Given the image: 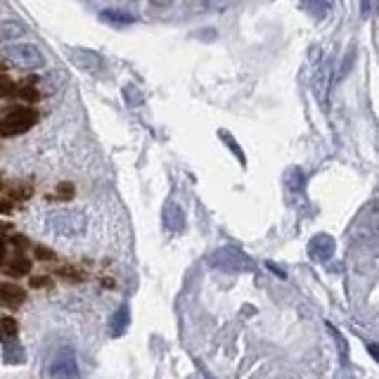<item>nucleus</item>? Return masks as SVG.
Returning <instances> with one entry per match:
<instances>
[{
    "label": "nucleus",
    "mask_w": 379,
    "mask_h": 379,
    "mask_svg": "<svg viewBox=\"0 0 379 379\" xmlns=\"http://www.w3.org/2000/svg\"><path fill=\"white\" fill-rule=\"evenodd\" d=\"M45 225L57 237H81L88 228V218L81 209H57L47 214Z\"/></svg>",
    "instance_id": "obj_1"
},
{
    "label": "nucleus",
    "mask_w": 379,
    "mask_h": 379,
    "mask_svg": "<svg viewBox=\"0 0 379 379\" xmlns=\"http://www.w3.org/2000/svg\"><path fill=\"white\" fill-rule=\"evenodd\" d=\"M0 344H3V358L10 365L24 363V348L20 344V327L15 318H3L0 320Z\"/></svg>",
    "instance_id": "obj_2"
},
{
    "label": "nucleus",
    "mask_w": 379,
    "mask_h": 379,
    "mask_svg": "<svg viewBox=\"0 0 379 379\" xmlns=\"http://www.w3.org/2000/svg\"><path fill=\"white\" fill-rule=\"evenodd\" d=\"M5 57L20 69H40L45 64L43 52H40L38 45H34V43H8V47H5Z\"/></svg>",
    "instance_id": "obj_3"
},
{
    "label": "nucleus",
    "mask_w": 379,
    "mask_h": 379,
    "mask_svg": "<svg viewBox=\"0 0 379 379\" xmlns=\"http://www.w3.org/2000/svg\"><path fill=\"white\" fill-rule=\"evenodd\" d=\"M38 121V114H36L31 107H17L5 114L0 119V133L3 135H20L24 131H29L31 126Z\"/></svg>",
    "instance_id": "obj_4"
},
{
    "label": "nucleus",
    "mask_w": 379,
    "mask_h": 379,
    "mask_svg": "<svg viewBox=\"0 0 379 379\" xmlns=\"http://www.w3.org/2000/svg\"><path fill=\"white\" fill-rule=\"evenodd\" d=\"M211 266L218 270H230V273H239V270H249L251 261L242 251L232 249V246H223L216 254H211Z\"/></svg>",
    "instance_id": "obj_5"
},
{
    "label": "nucleus",
    "mask_w": 379,
    "mask_h": 379,
    "mask_svg": "<svg viewBox=\"0 0 379 379\" xmlns=\"http://www.w3.org/2000/svg\"><path fill=\"white\" fill-rule=\"evenodd\" d=\"M50 377L52 379H78L81 377L76 353L69 351V348H62V351L55 356V360L50 363Z\"/></svg>",
    "instance_id": "obj_6"
},
{
    "label": "nucleus",
    "mask_w": 379,
    "mask_h": 379,
    "mask_svg": "<svg viewBox=\"0 0 379 379\" xmlns=\"http://www.w3.org/2000/svg\"><path fill=\"white\" fill-rule=\"evenodd\" d=\"M69 62L81 71H98L102 69V57L95 50H83V47H71L67 52Z\"/></svg>",
    "instance_id": "obj_7"
},
{
    "label": "nucleus",
    "mask_w": 379,
    "mask_h": 379,
    "mask_svg": "<svg viewBox=\"0 0 379 379\" xmlns=\"http://www.w3.org/2000/svg\"><path fill=\"white\" fill-rule=\"evenodd\" d=\"M309 254L315 261H327L334 254V239L329 235H315L309 244Z\"/></svg>",
    "instance_id": "obj_8"
},
{
    "label": "nucleus",
    "mask_w": 379,
    "mask_h": 379,
    "mask_svg": "<svg viewBox=\"0 0 379 379\" xmlns=\"http://www.w3.org/2000/svg\"><path fill=\"white\" fill-rule=\"evenodd\" d=\"M161 218H164V225L171 232H180L185 228V214L176 202H166L164 211H161Z\"/></svg>",
    "instance_id": "obj_9"
},
{
    "label": "nucleus",
    "mask_w": 379,
    "mask_h": 379,
    "mask_svg": "<svg viewBox=\"0 0 379 379\" xmlns=\"http://www.w3.org/2000/svg\"><path fill=\"white\" fill-rule=\"evenodd\" d=\"M126 329H128V306H119V311L112 315L110 320V334L112 336H121L126 334Z\"/></svg>",
    "instance_id": "obj_10"
},
{
    "label": "nucleus",
    "mask_w": 379,
    "mask_h": 379,
    "mask_svg": "<svg viewBox=\"0 0 379 379\" xmlns=\"http://www.w3.org/2000/svg\"><path fill=\"white\" fill-rule=\"evenodd\" d=\"M27 294H24L22 287L17 285H0V302L5 306H22Z\"/></svg>",
    "instance_id": "obj_11"
},
{
    "label": "nucleus",
    "mask_w": 379,
    "mask_h": 379,
    "mask_svg": "<svg viewBox=\"0 0 379 379\" xmlns=\"http://www.w3.org/2000/svg\"><path fill=\"white\" fill-rule=\"evenodd\" d=\"M22 36H24V27L20 22H3L0 24V38L12 40V43H15V40L22 38Z\"/></svg>",
    "instance_id": "obj_12"
},
{
    "label": "nucleus",
    "mask_w": 379,
    "mask_h": 379,
    "mask_svg": "<svg viewBox=\"0 0 379 379\" xmlns=\"http://www.w3.org/2000/svg\"><path fill=\"white\" fill-rule=\"evenodd\" d=\"M102 20L112 22V24H131L133 22V17L126 15V12H121V10H105L102 12Z\"/></svg>",
    "instance_id": "obj_13"
},
{
    "label": "nucleus",
    "mask_w": 379,
    "mask_h": 379,
    "mask_svg": "<svg viewBox=\"0 0 379 379\" xmlns=\"http://www.w3.org/2000/svg\"><path fill=\"white\" fill-rule=\"evenodd\" d=\"M8 273H10V275H24V273H29V261H24V258H17V261L10 263Z\"/></svg>",
    "instance_id": "obj_14"
},
{
    "label": "nucleus",
    "mask_w": 379,
    "mask_h": 379,
    "mask_svg": "<svg viewBox=\"0 0 379 379\" xmlns=\"http://www.w3.org/2000/svg\"><path fill=\"white\" fill-rule=\"evenodd\" d=\"M218 135H221V138H223V140L228 142V147H230V149H232V152H235V154H237V159H239V161H244V154H242V149H239L237 145H235V140H232V138H230V133H225V131H221V133H218Z\"/></svg>",
    "instance_id": "obj_15"
},
{
    "label": "nucleus",
    "mask_w": 379,
    "mask_h": 379,
    "mask_svg": "<svg viewBox=\"0 0 379 379\" xmlns=\"http://www.w3.org/2000/svg\"><path fill=\"white\" fill-rule=\"evenodd\" d=\"M304 3L309 5L315 15H325V12H327V3H325V0H304Z\"/></svg>",
    "instance_id": "obj_16"
},
{
    "label": "nucleus",
    "mask_w": 379,
    "mask_h": 379,
    "mask_svg": "<svg viewBox=\"0 0 379 379\" xmlns=\"http://www.w3.org/2000/svg\"><path fill=\"white\" fill-rule=\"evenodd\" d=\"M12 88H15V86H12V81H8L3 71H0V98H3V95H8Z\"/></svg>",
    "instance_id": "obj_17"
},
{
    "label": "nucleus",
    "mask_w": 379,
    "mask_h": 379,
    "mask_svg": "<svg viewBox=\"0 0 379 379\" xmlns=\"http://www.w3.org/2000/svg\"><path fill=\"white\" fill-rule=\"evenodd\" d=\"M74 195V188H71V185H59V190H57V197H62V200H69V197Z\"/></svg>",
    "instance_id": "obj_18"
},
{
    "label": "nucleus",
    "mask_w": 379,
    "mask_h": 379,
    "mask_svg": "<svg viewBox=\"0 0 379 379\" xmlns=\"http://www.w3.org/2000/svg\"><path fill=\"white\" fill-rule=\"evenodd\" d=\"M36 254H38L40 258H52V251H45V249H40V246L36 249Z\"/></svg>",
    "instance_id": "obj_19"
},
{
    "label": "nucleus",
    "mask_w": 379,
    "mask_h": 379,
    "mask_svg": "<svg viewBox=\"0 0 379 379\" xmlns=\"http://www.w3.org/2000/svg\"><path fill=\"white\" fill-rule=\"evenodd\" d=\"M368 351L372 353V356H375V358H377V363H379V348H377L375 344H370V346H368Z\"/></svg>",
    "instance_id": "obj_20"
},
{
    "label": "nucleus",
    "mask_w": 379,
    "mask_h": 379,
    "mask_svg": "<svg viewBox=\"0 0 379 379\" xmlns=\"http://www.w3.org/2000/svg\"><path fill=\"white\" fill-rule=\"evenodd\" d=\"M149 3H152V5H171L173 0H149Z\"/></svg>",
    "instance_id": "obj_21"
},
{
    "label": "nucleus",
    "mask_w": 379,
    "mask_h": 379,
    "mask_svg": "<svg viewBox=\"0 0 379 379\" xmlns=\"http://www.w3.org/2000/svg\"><path fill=\"white\" fill-rule=\"evenodd\" d=\"M0 258H3V244H0Z\"/></svg>",
    "instance_id": "obj_22"
}]
</instances>
